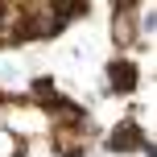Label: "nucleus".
Instances as JSON below:
<instances>
[{
  "label": "nucleus",
  "instance_id": "1",
  "mask_svg": "<svg viewBox=\"0 0 157 157\" xmlns=\"http://www.w3.org/2000/svg\"><path fill=\"white\" fill-rule=\"evenodd\" d=\"M145 145V136H141V128L132 124V120H124L120 128H112V136H108V149L112 153H124V149H141Z\"/></svg>",
  "mask_w": 157,
  "mask_h": 157
},
{
  "label": "nucleus",
  "instance_id": "2",
  "mask_svg": "<svg viewBox=\"0 0 157 157\" xmlns=\"http://www.w3.org/2000/svg\"><path fill=\"white\" fill-rule=\"evenodd\" d=\"M108 78H112L116 91H132V87H136V66L132 62H112L108 66Z\"/></svg>",
  "mask_w": 157,
  "mask_h": 157
},
{
  "label": "nucleus",
  "instance_id": "3",
  "mask_svg": "<svg viewBox=\"0 0 157 157\" xmlns=\"http://www.w3.org/2000/svg\"><path fill=\"white\" fill-rule=\"evenodd\" d=\"M66 157H87V153H75V149H66Z\"/></svg>",
  "mask_w": 157,
  "mask_h": 157
}]
</instances>
